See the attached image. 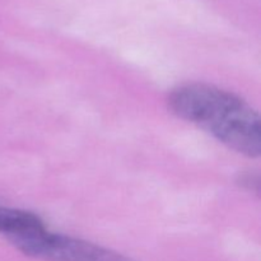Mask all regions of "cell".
<instances>
[{"label": "cell", "mask_w": 261, "mask_h": 261, "mask_svg": "<svg viewBox=\"0 0 261 261\" xmlns=\"http://www.w3.org/2000/svg\"><path fill=\"white\" fill-rule=\"evenodd\" d=\"M171 111L208 132L237 153L256 158L261 153L259 114L231 92L203 83H189L168 96Z\"/></svg>", "instance_id": "cell-1"}, {"label": "cell", "mask_w": 261, "mask_h": 261, "mask_svg": "<svg viewBox=\"0 0 261 261\" xmlns=\"http://www.w3.org/2000/svg\"><path fill=\"white\" fill-rule=\"evenodd\" d=\"M9 241L27 256L45 261H137L84 240L51 233L46 228Z\"/></svg>", "instance_id": "cell-2"}, {"label": "cell", "mask_w": 261, "mask_h": 261, "mask_svg": "<svg viewBox=\"0 0 261 261\" xmlns=\"http://www.w3.org/2000/svg\"><path fill=\"white\" fill-rule=\"evenodd\" d=\"M43 228L45 224L40 217L31 212L0 208V233L5 234L8 240Z\"/></svg>", "instance_id": "cell-3"}]
</instances>
